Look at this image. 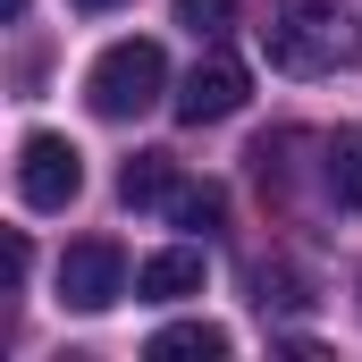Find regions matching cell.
Wrapping results in <instances>:
<instances>
[{"mask_svg": "<svg viewBox=\"0 0 362 362\" xmlns=\"http://www.w3.org/2000/svg\"><path fill=\"white\" fill-rule=\"evenodd\" d=\"M118 194H127V211H169L177 202V160L169 152H135L118 169Z\"/></svg>", "mask_w": 362, "mask_h": 362, "instance_id": "obj_7", "label": "cell"}, {"mask_svg": "<svg viewBox=\"0 0 362 362\" xmlns=\"http://www.w3.org/2000/svg\"><path fill=\"white\" fill-rule=\"evenodd\" d=\"M135 295H144V303H177V295H202V253H194V245H169V253H152V262L135 270Z\"/></svg>", "mask_w": 362, "mask_h": 362, "instance_id": "obj_6", "label": "cell"}, {"mask_svg": "<svg viewBox=\"0 0 362 362\" xmlns=\"http://www.w3.org/2000/svg\"><path fill=\"white\" fill-rule=\"evenodd\" d=\"M262 51L278 76H329L362 59V25L346 0H278L262 17Z\"/></svg>", "mask_w": 362, "mask_h": 362, "instance_id": "obj_1", "label": "cell"}, {"mask_svg": "<svg viewBox=\"0 0 362 362\" xmlns=\"http://www.w3.org/2000/svg\"><path fill=\"white\" fill-rule=\"evenodd\" d=\"M245 93H253L245 59L202 51V59H194V76L177 85V118H185V127H219V118H236V110H245Z\"/></svg>", "mask_w": 362, "mask_h": 362, "instance_id": "obj_5", "label": "cell"}, {"mask_svg": "<svg viewBox=\"0 0 362 362\" xmlns=\"http://www.w3.org/2000/svg\"><path fill=\"white\" fill-rule=\"evenodd\" d=\"M320 185H329L346 211H362V127H337V135H320Z\"/></svg>", "mask_w": 362, "mask_h": 362, "instance_id": "obj_8", "label": "cell"}, {"mask_svg": "<svg viewBox=\"0 0 362 362\" xmlns=\"http://www.w3.org/2000/svg\"><path fill=\"white\" fill-rule=\"evenodd\" d=\"M177 25L194 42H219V34L236 25V0H177Z\"/></svg>", "mask_w": 362, "mask_h": 362, "instance_id": "obj_11", "label": "cell"}, {"mask_svg": "<svg viewBox=\"0 0 362 362\" xmlns=\"http://www.w3.org/2000/svg\"><path fill=\"white\" fill-rule=\"evenodd\" d=\"M144 354L152 362H219L228 354V329H219V320H177V329H160Z\"/></svg>", "mask_w": 362, "mask_h": 362, "instance_id": "obj_9", "label": "cell"}, {"mask_svg": "<svg viewBox=\"0 0 362 362\" xmlns=\"http://www.w3.org/2000/svg\"><path fill=\"white\" fill-rule=\"evenodd\" d=\"M160 93H169V59H160V42H135V34L110 42L93 59V76H85V101L101 118H144Z\"/></svg>", "mask_w": 362, "mask_h": 362, "instance_id": "obj_2", "label": "cell"}, {"mask_svg": "<svg viewBox=\"0 0 362 362\" xmlns=\"http://www.w3.org/2000/svg\"><path fill=\"white\" fill-rule=\"evenodd\" d=\"M85 194V152L68 135H25L17 144V202L25 211H68Z\"/></svg>", "mask_w": 362, "mask_h": 362, "instance_id": "obj_3", "label": "cell"}, {"mask_svg": "<svg viewBox=\"0 0 362 362\" xmlns=\"http://www.w3.org/2000/svg\"><path fill=\"white\" fill-rule=\"evenodd\" d=\"M76 8H118V0H76Z\"/></svg>", "mask_w": 362, "mask_h": 362, "instance_id": "obj_14", "label": "cell"}, {"mask_svg": "<svg viewBox=\"0 0 362 362\" xmlns=\"http://www.w3.org/2000/svg\"><path fill=\"white\" fill-rule=\"evenodd\" d=\"M253 286H262V312H295V303H303V286H295V270H253Z\"/></svg>", "mask_w": 362, "mask_h": 362, "instance_id": "obj_12", "label": "cell"}, {"mask_svg": "<svg viewBox=\"0 0 362 362\" xmlns=\"http://www.w3.org/2000/svg\"><path fill=\"white\" fill-rule=\"evenodd\" d=\"M0 17H25V0H0Z\"/></svg>", "mask_w": 362, "mask_h": 362, "instance_id": "obj_13", "label": "cell"}, {"mask_svg": "<svg viewBox=\"0 0 362 362\" xmlns=\"http://www.w3.org/2000/svg\"><path fill=\"white\" fill-rule=\"evenodd\" d=\"M118 295H127V253L110 236H85V245L59 253V303L68 312H110Z\"/></svg>", "mask_w": 362, "mask_h": 362, "instance_id": "obj_4", "label": "cell"}, {"mask_svg": "<svg viewBox=\"0 0 362 362\" xmlns=\"http://www.w3.org/2000/svg\"><path fill=\"white\" fill-rule=\"evenodd\" d=\"M169 219H177V228H194V236H219V228H228V194H219V185H177Z\"/></svg>", "mask_w": 362, "mask_h": 362, "instance_id": "obj_10", "label": "cell"}]
</instances>
